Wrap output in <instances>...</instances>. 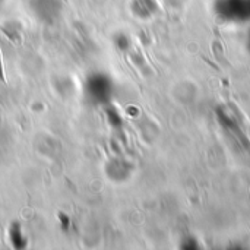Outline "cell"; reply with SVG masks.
Listing matches in <instances>:
<instances>
[{
  "instance_id": "6da1fadb",
  "label": "cell",
  "mask_w": 250,
  "mask_h": 250,
  "mask_svg": "<svg viewBox=\"0 0 250 250\" xmlns=\"http://www.w3.org/2000/svg\"><path fill=\"white\" fill-rule=\"evenodd\" d=\"M0 81H4V73H3V62H1V53H0Z\"/></svg>"
}]
</instances>
